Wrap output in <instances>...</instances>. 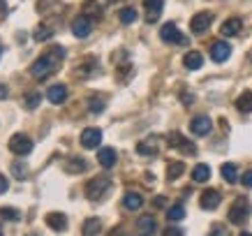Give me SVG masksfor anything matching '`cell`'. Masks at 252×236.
<instances>
[{
  "label": "cell",
  "mask_w": 252,
  "mask_h": 236,
  "mask_svg": "<svg viewBox=\"0 0 252 236\" xmlns=\"http://www.w3.org/2000/svg\"><path fill=\"white\" fill-rule=\"evenodd\" d=\"M102 232V220L99 218H88L84 222V236H97Z\"/></svg>",
  "instance_id": "cb8c5ba5"
},
{
  "label": "cell",
  "mask_w": 252,
  "mask_h": 236,
  "mask_svg": "<svg viewBox=\"0 0 252 236\" xmlns=\"http://www.w3.org/2000/svg\"><path fill=\"white\" fill-rule=\"evenodd\" d=\"M229 56H231V46L227 44V42L218 39V42H213V44H211V58H213L215 63H224Z\"/></svg>",
  "instance_id": "4fadbf2b"
},
{
  "label": "cell",
  "mask_w": 252,
  "mask_h": 236,
  "mask_svg": "<svg viewBox=\"0 0 252 236\" xmlns=\"http://www.w3.org/2000/svg\"><path fill=\"white\" fill-rule=\"evenodd\" d=\"M248 215H250V204L245 199H236L234 206L229 208V222L231 225H243L248 220Z\"/></svg>",
  "instance_id": "3957f363"
},
{
  "label": "cell",
  "mask_w": 252,
  "mask_h": 236,
  "mask_svg": "<svg viewBox=\"0 0 252 236\" xmlns=\"http://www.w3.org/2000/svg\"><path fill=\"white\" fill-rule=\"evenodd\" d=\"M28 236H39V234H28Z\"/></svg>",
  "instance_id": "f6af8a7d"
},
{
  "label": "cell",
  "mask_w": 252,
  "mask_h": 236,
  "mask_svg": "<svg viewBox=\"0 0 252 236\" xmlns=\"http://www.w3.org/2000/svg\"><path fill=\"white\" fill-rule=\"evenodd\" d=\"M153 206H155V208H164V206H167V199H164V197H155L153 199Z\"/></svg>",
  "instance_id": "ab89813d"
},
{
  "label": "cell",
  "mask_w": 252,
  "mask_h": 236,
  "mask_svg": "<svg viewBox=\"0 0 252 236\" xmlns=\"http://www.w3.org/2000/svg\"><path fill=\"white\" fill-rule=\"evenodd\" d=\"M164 236H183V229L181 227H167L164 229Z\"/></svg>",
  "instance_id": "8d00e7d4"
},
{
  "label": "cell",
  "mask_w": 252,
  "mask_h": 236,
  "mask_svg": "<svg viewBox=\"0 0 252 236\" xmlns=\"http://www.w3.org/2000/svg\"><path fill=\"white\" fill-rule=\"evenodd\" d=\"M102 144V130L99 128H86L81 132V146L84 148H97Z\"/></svg>",
  "instance_id": "9c48e42d"
},
{
  "label": "cell",
  "mask_w": 252,
  "mask_h": 236,
  "mask_svg": "<svg viewBox=\"0 0 252 236\" xmlns=\"http://www.w3.org/2000/svg\"><path fill=\"white\" fill-rule=\"evenodd\" d=\"M167 218H169V222H178V220H183V218H185V208H183V204H174V206H169V208H167Z\"/></svg>",
  "instance_id": "d4e9b609"
},
{
  "label": "cell",
  "mask_w": 252,
  "mask_h": 236,
  "mask_svg": "<svg viewBox=\"0 0 252 236\" xmlns=\"http://www.w3.org/2000/svg\"><path fill=\"white\" fill-rule=\"evenodd\" d=\"M183 65L188 69H199L204 65V56L199 54V51H188V54L183 56Z\"/></svg>",
  "instance_id": "ffe728a7"
},
{
  "label": "cell",
  "mask_w": 252,
  "mask_h": 236,
  "mask_svg": "<svg viewBox=\"0 0 252 236\" xmlns=\"http://www.w3.org/2000/svg\"><path fill=\"white\" fill-rule=\"evenodd\" d=\"M7 188H9V181L0 174V195H2V192H7Z\"/></svg>",
  "instance_id": "f35d334b"
},
{
  "label": "cell",
  "mask_w": 252,
  "mask_h": 236,
  "mask_svg": "<svg viewBox=\"0 0 252 236\" xmlns=\"http://www.w3.org/2000/svg\"><path fill=\"white\" fill-rule=\"evenodd\" d=\"M84 14L91 19V14H95V16H99V5L95 2V0H86L84 2Z\"/></svg>",
  "instance_id": "1f68e13d"
},
{
  "label": "cell",
  "mask_w": 252,
  "mask_h": 236,
  "mask_svg": "<svg viewBox=\"0 0 252 236\" xmlns=\"http://www.w3.org/2000/svg\"><path fill=\"white\" fill-rule=\"evenodd\" d=\"M137 229H139V234L141 236H153L155 232H158V220H155L153 215H141L137 220Z\"/></svg>",
  "instance_id": "5bb4252c"
},
{
  "label": "cell",
  "mask_w": 252,
  "mask_h": 236,
  "mask_svg": "<svg viewBox=\"0 0 252 236\" xmlns=\"http://www.w3.org/2000/svg\"><path fill=\"white\" fill-rule=\"evenodd\" d=\"M241 28H243V21H241L238 16H231V19H227V21L220 26V33L224 37H234V35L241 33Z\"/></svg>",
  "instance_id": "2e32d148"
},
{
  "label": "cell",
  "mask_w": 252,
  "mask_h": 236,
  "mask_svg": "<svg viewBox=\"0 0 252 236\" xmlns=\"http://www.w3.org/2000/svg\"><path fill=\"white\" fill-rule=\"evenodd\" d=\"M9 151L14 153V155H28V153L32 151L31 137H26V135H14V137L9 139Z\"/></svg>",
  "instance_id": "5b68a950"
},
{
  "label": "cell",
  "mask_w": 252,
  "mask_h": 236,
  "mask_svg": "<svg viewBox=\"0 0 252 236\" xmlns=\"http://www.w3.org/2000/svg\"><path fill=\"white\" fill-rule=\"evenodd\" d=\"M220 171H222V178L227 183H236L238 181V169H236V165L234 162H224L220 167Z\"/></svg>",
  "instance_id": "7402d4cb"
},
{
  "label": "cell",
  "mask_w": 252,
  "mask_h": 236,
  "mask_svg": "<svg viewBox=\"0 0 252 236\" xmlns=\"http://www.w3.org/2000/svg\"><path fill=\"white\" fill-rule=\"evenodd\" d=\"M51 35H54V28H49V26H37V31L32 33V37L37 39V42H46Z\"/></svg>",
  "instance_id": "f1b7e54d"
},
{
  "label": "cell",
  "mask_w": 252,
  "mask_h": 236,
  "mask_svg": "<svg viewBox=\"0 0 252 236\" xmlns=\"http://www.w3.org/2000/svg\"><path fill=\"white\" fill-rule=\"evenodd\" d=\"M211 23H213V14H211V12H199V14L192 16L190 31L194 33V35H204V33L211 28Z\"/></svg>",
  "instance_id": "277c9868"
},
{
  "label": "cell",
  "mask_w": 252,
  "mask_h": 236,
  "mask_svg": "<svg viewBox=\"0 0 252 236\" xmlns=\"http://www.w3.org/2000/svg\"><path fill=\"white\" fill-rule=\"evenodd\" d=\"M211 128H213V123H211V118H208V116H194V118L190 121L192 135H197V137L208 135V132H211Z\"/></svg>",
  "instance_id": "30bf717a"
},
{
  "label": "cell",
  "mask_w": 252,
  "mask_h": 236,
  "mask_svg": "<svg viewBox=\"0 0 252 236\" xmlns=\"http://www.w3.org/2000/svg\"><path fill=\"white\" fill-rule=\"evenodd\" d=\"M211 178V167L208 165H197L192 169V181L194 183H206Z\"/></svg>",
  "instance_id": "603a6c76"
},
{
  "label": "cell",
  "mask_w": 252,
  "mask_h": 236,
  "mask_svg": "<svg viewBox=\"0 0 252 236\" xmlns=\"http://www.w3.org/2000/svg\"><path fill=\"white\" fill-rule=\"evenodd\" d=\"M248 63H252V49L248 51Z\"/></svg>",
  "instance_id": "7bdbcfd3"
},
{
  "label": "cell",
  "mask_w": 252,
  "mask_h": 236,
  "mask_svg": "<svg viewBox=\"0 0 252 236\" xmlns=\"http://www.w3.org/2000/svg\"><path fill=\"white\" fill-rule=\"evenodd\" d=\"M137 153L139 155H155L158 153V144L155 141H141V144H137Z\"/></svg>",
  "instance_id": "83f0119b"
},
{
  "label": "cell",
  "mask_w": 252,
  "mask_h": 236,
  "mask_svg": "<svg viewBox=\"0 0 252 236\" xmlns=\"http://www.w3.org/2000/svg\"><path fill=\"white\" fill-rule=\"evenodd\" d=\"M208 236H229V232L222 227V225H213V229H211V234Z\"/></svg>",
  "instance_id": "d590c367"
},
{
  "label": "cell",
  "mask_w": 252,
  "mask_h": 236,
  "mask_svg": "<svg viewBox=\"0 0 252 236\" xmlns=\"http://www.w3.org/2000/svg\"><path fill=\"white\" fill-rule=\"evenodd\" d=\"M65 169H67V171H84V169H86V162L81 160V158H72V160H67Z\"/></svg>",
  "instance_id": "4dcf8cb0"
},
{
  "label": "cell",
  "mask_w": 252,
  "mask_h": 236,
  "mask_svg": "<svg viewBox=\"0 0 252 236\" xmlns=\"http://www.w3.org/2000/svg\"><path fill=\"white\" fill-rule=\"evenodd\" d=\"M118 19H121V23L130 26V23L137 21V9H134V7H123L121 14H118Z\"/></svg>",
  "instance_id": "4316f807"
},
{
  "label": "cell",
  "mask_w": 252,
  "mask_h": 236,
  "mask_svg": "<svg viewBox=\"0 0 252 236\" xmlns=\"http://www.w3.org/2000/svg\"><path fill=\"white\" fill-rule=\"evenodd\" d=\"M194 102V98L192 95H183V104H192Z\"/></svg>",
  "instance_id": "60d3db41"
},
{
  "label": "cell",
  "mask_w": 252,
  "mask_h": 236,
  "mask_svg": "<svg viewBox=\"0 0 252 236\" xmlns=\"http://www.w3.org/2000/svg\"><path fill=\"white\" fill-rule=\"evenodd\" d=\"M146 7V21L155 23L162 16V7H164V0H144Z\"/></svg>",
  "instance_id": "7c38bea8"
},
{
  "label": "cell",
  "mask_w": 252,
  "mask_h": 236,
  "mask_svg": "<svg viewBox=\"0 0 252 236\" xmlns=\"http://www.w3.org/2000/svg\"><path fill=\"white\" fill-rule=\"evenodd\" d=\"M46 100H49L51 104H63V102L67 100V86H63V84L49 86V91H46Z\"/></svg>",
  "instance_id": "9a60e30c"
},
{
  "label": "cell",
  "mask_w": 252,
  "mask_h": 236,
  "mask_svg": "<svg viewBox=\"0 0 252 236\" xmlns=\"http://www.w3.org/2000/svg\"><path fill=\"white\" fill-rule=\"evenodd\" d=\"M91 31H93V19H88L86 14L77 16V19L72 21V33H74V37L84 39L91 35Z\"/></svg>",
  "instance_id": "ba28073f"
},
{
  "label": "cell",
  "mask_w": 252,
  "mask_h": 236,
  "mask_svg": "<svg viewBox=\"0 0 252 236\" xmlns=\"http://www.w3.org/2000/svg\"><path fill=\"white\" fill-rule=\"evenodd\" d=\"M44 220L54 232H65L67 229V215L65 213H49Z\"/></svg>",
  "instance_id": "e0dca14e"
},
{
  "label": "cell",
  "mask_w": 252,
  "mask_h": 236,
  "mask_svg": "<svg viewBox=\"0 0 252 236\" xmlns=\"http://www.w3.org/2000/svg\"><path fill=\"white\" fill-rule=\"evenodd\" d=\"M236 109L241 111V114H250V111H252V93L250 91H245V93H241V95H238Z\"/></svg>",
  "instance_id": "44dd1931"
},
{
  "label": "cell",
  "mask_w": 252,
  "mask_h": 236,
  "mask_svg": "<svg viewBox=\"0 0 252 236\" xmlns=\"http://www.w3.org/2000/svg\"><path fill=\"white\" fill-rule=\"evenodd\" d=\"M0 236H5V234H2V229H0Z\"/></svg>",
  "instance_id": "bcb514c9"
},
{
  "label": "cell",
  "mask_w": 252,
  "mask_h": 236,
  "mask_svg": "<svg viewBox=\"0 0 252 236\" xmlns=\"http://www.w3.org/2000/svg\"><path fill=\"white\" fill-rule=\"evenodd\" d=\"M116 160H118V155H116V151L114 148H99V153H97V162L102 165L104 169H111L116 165Z\"/></svg>",
  "instance_id": "ac0fdd59"
},
{
  "label": "cell",
  "mask_w": 252,
  "mask_h": 236,
  "mask_svg": "<svg viewBox=\"0 0 252 236\" xmlns=\"http://www.w3.org/2000/svg\"><path fill=\"white\" fill-rule=\"evenodd\" d=\"M123 206H125L127 211H139V208L144 206V197H141L139 192H127V195L123 197Z\"/></svg>",
  "instance_id": "d6986e66"
},
{
  "label": "cell",
  "mask_w": 252,
  "mask_h": 236,
  "mask_svg": "<svg viewBox=\"0 0 252 236\" xmlns=\"http://www.w3.org/2000/svg\"><path fill=\"white\" fill-rule=\"evenodd\" d=\"M88 109H91L93 114H99V111H104V102L99 98H91L88 100Z\"/></svg>",
  "instance_id": "836d02e7"
},
{
  "label": "cell",
  "mask_w": 252,
  "mask_h": 236,
  "mask_svg": "<svg viewBox=\"0 0 252 236\" xmlns=\"http://www.w3.org/2000/svg\"><path fill=\"white\" fill-rule=\"evenodd\" d=\"M167 144L171 146V148H178V151L188 153V155H194V153H197V146L192 144V141H188V137H183V135H178V132H174V135H169Z\"/></svg>",
  "instance_id": "52a82bcc"
},
{
  "label": "cell",
  "mask_w": 252,
  "mask_h": 236,
  "mask_svg": "<svg viewBox=\"0 0 252 236\" xmlns=\"http://www.w3.org/2000/svg\"><path fill=\"white\" fill-rule=\"evenodd\" d=\"M160 39L167 42V44H183L185 42V37L181 35V31H178V26H174V23H164V26H162Z\"/></svg>",
  "instance_id": "8992f818"
},
{
  "label": "cell",
  "mask_w": 252,
  "mask_h": 236,
  "mask_svg": "<svg viewBox=\"0 0 252 236\" xmlns=\"http://www.w3.org/2000/svg\"><path fill=\"white\" fill-rule=\"evenodd\" d=\"M241 236H252V234H250V232H243V234H241Z\"/></svg>",
  "instance_id": "ee69618b"
},
{
  "label": "cell",
  "mask_w": 252,
  "mask_h": 236,
  "mask_svg": "<svg viewBox=\"0 0 252 236\" xmlns=\"http://www.w3.org/2000/svg\"><path fill=\"white\" fill-rule=\"evenodd\" d=\"M12 171H14L16 178H26V167H23V165H19V162H14V165H12Z\"/></svg>",
  "instance_id": "e575fe53"
},
{
  "label": "cell",
  "mask_w": 252,
  "mask_h": 236,
  "mask_svg": "<svg viewBox=\"0 0 252 236\" xmlns=\"http://www.w3.org/2000/svg\"><path fill=\"white\" fill-rule=\"evenodd\" d=\"M39 100H42V95H39V93H28V95H26V100H23V104H26V109H35L39 104Z\"/></svg>",
  "instance_id": "d6a6232c"
},
{
  "label": "cell",
  "mask_w": 252,
  "mask_h": 236,
  "mask_svg": "<svg viewBox=\"0 0 252 236\" xmlns=\"http://www.w3.org/2000/svg\"><path fill=\"white\" fill-rule=\"evenodd\" d=\"M241 183H243L245 188H252V169H250V171H245V174L241 176Z\"/></svg>",
  "instance_id": "74e56055"
},
{
  "label": "cell",
  "mask_w": 252,
  "mask_h": 236,
  "mask_svg": "<svg viewBox=\"0 0 252 236\" xmlns=\"http://www.w3.org/2000/svg\"><path fill=\"white\" fill-rule=\"evenodd\" d=\"M2 98H7V88H5V86H0V100Z\"/></svg>",
  "instance_id": "b9f144b4"
},
{
  "label": "cell",
  "mask_w": 252,
  "mask_h": 236,
  "mask_svg": "<svg viewBox=\"0 0 252 236\" xmlns=\"http://www.w3.org/2000/svg\"><path fill=\"white\" fill-rule=\"evenodd\" d=\"M109 188H111V178L109 176H95V178H91L88 181V185H86V197L88 199H99L104 197V192H109Z\"/></svg>",
  "instance_id": "7a4b0ae2"
},
{
  "label": "cell",
  "mask_w": 252,
  "mask_h": 236,
  "mask_svg": "<svg viewBox=\"0 0 252 236\" xmlns=\"http://www.w3.org/2000/svg\"><path fill=\"white\" fill-rule=\"evenodd\" d=\"M0 218H2V220H19V218H21V213H19V211H16V208H12V206H2V208H0Z\"/></svg>",
  "instance_id": "f546056e"
},
{
  "label": "cell",
  "mask_w": 252,
  "mask_h": 236,
  "mask_svg": "<svg viewBox=\"0 0 252 236\" xmlns=\"http://www.w3.org/2000/svg\"><path fill=\"white\" fill-rule=\"evenodd\" d=\"M183 171H185L183 162H171V165L167 167V178L169 181H176V178H181V176H183Z\"/></svg>",
  "instance_id": "484cf974"
},
{
  "label": "cell",
  "mask_w": 252,
  "mask_h": 236,
  "mask_svg": "<svg viewBox=\"0 0 252 236\" xmlns=\"http://www.w3.org/2000/svg\"><path fill=\"white\" fill-rule=\"evenodd\" d=\"M220 202H222V197H220V192L218 190H204L201 192V199H199V204H201V208L204 211H213V208H218L220 206Z\"/></svg>",
  "instance_id": "8fae6325"
},
{
  "label": "cell",
  "mask_w": 252,
  "mask_h": 236,
  "mask_svg": "<svg viewBox=\"0 0 252 236\" xmlns=\"http://www.w3.org/2000/svg\"><path fill=\"white\" fill-rule=\"evenodd\" d=\"M58 54H65V51H63V49H56L54 54L39 56L37 61L31 65V74L35 76V79H44V76H49L56 69V58L54 56H58Z\"/></svg>",
  "instance_id": "6da1fadb"
}]
</instances>
